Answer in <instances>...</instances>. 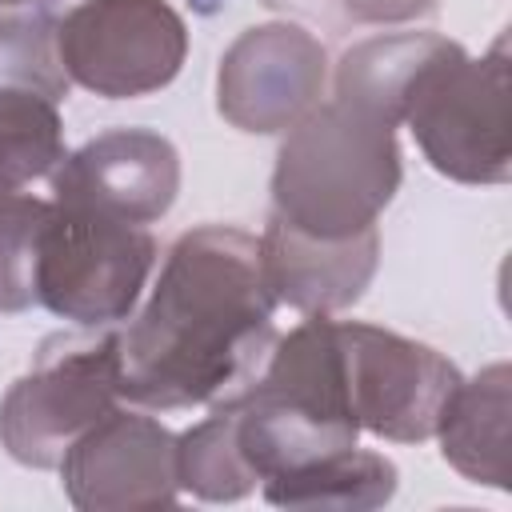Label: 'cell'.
<instances>
[{
	"mask_svg": "<svg viewBox=\"0 0 512 512\" xmlns=\"http://www.w3.org/2000/svg\"><path fill=\"white\" fill-rule=\"evenodd\" d=\"M444 460L476 484L508 488V364H492L476 380H460L440 428Z\"/></svg>",
	"mask_w": 512,
	"mask_h": 512,
	"instance_id": "12",
	"label": "cell"
},
{
	"mask_svg": "<svg viewBox=\"0 0 512 512\" xmlns=\"http://www.w3.org/2000/svg\"><path fill=\"white\" fill-rule=\"evenodd\" d=\"M340 392L360 424L384 440H428L460 388V372L428 344L388 328L332 320Z\"/></svg>",
	"mask_w": 512,
	"mask_h": 512,
	"instance_id": "6",
	"label": "cell"
},
{
	"mask_svg": "<svg viewBox=\"0 0 512 512\" xmlns=\"http://www.w3.org/2000/svg\"><path fill=\"white\" fill-rule=\"evenodd\" d=\"M400 120L412 128L428 164L464 184L508 180V68L504 40L472 60L444 40L412 76Z\"/></svg>",
	"mask_w": 512,
	"mask_h": 512,
	"instance_id": "3",
	"label": "cell"
},
{
	"mask_svg": "<svg viewBox=\"0 0 512 512\" xmlns=\"http://www.w3.org/2000/svg\"><path fill=\"white\" fill-rule=\"evenodd\" d=\"M0 4H32V0H0Z\"/></svg>",
	"mask_w": 512,
	"mask_h": 512,
	"instance_id": "18",
	"label": "cell"
},
{
	"mask_svg": "<svg viewBox=\"0 0 512 512\" xmlns=\"http://www.w3.org/2000/svg\"><path fill=\"white\" fill-rule=\"evenodd\" d=\"M272 308L256 236L228 224L184 232L148 304L116 336L120 396L172 412L248 392L276 344Z\"/></svg>",
	"mask_w": 512,
	"mask_h": 512,
	"instance_id": "1",
	"label": "cell"
},
{
	"mask_svg": "<svg viewBox=\"0 0 512 512\" xmlns=\"http://www.w3.org/2000/svg\"><path fill=\"white\" fill-rule=\"evenodd\" d=\"M180 188L176 148L148 128H116L64 156L52 172V196L88 204L128 224L160 220Z\"/></svg>",
	"mask_w": 512,
	"mask_h": 512,
	"instance_id": "9",
	"label": "cell"
},
{
	"mask_svg": "<svg viewBox=\"0 0 512 512\" xmlns=\"http://www.w3.org/2000/svg\"><path fill=\"white\" fill-rule=\"evenodd\" d=\"M116 400V336H52L0 400V444L28 468H60Z\"/></svg>",
	"mask_w": 512,
	"mask_h": 512,
	"instance_id": "5",
	"label": "cell"
},
{
	"mask_svg": "<svg viewBox=\"0 0 512 512\" xmlns=\"http://www.w3.org/2000/svg\"><path fill=\"white\" fill-rule=\"evenodd\" d=\"M152 260L156 240L144 224L52 196L36 248V304L80 328L116 324L136 308Z\"/></svg>",
	"mask_w": 512,
	"mask_h": 512,
	"instance_id": "4",
	"label": "cell"
},
{
	"mask_svg": "<svg viewBox=\"0 0 512 512\" xmlns=\"http://www.w3.org/2000/svg\"><path fill=\"white\" fill-rule=\"evenodd\" d=\"M376 252V228H364L344 240H324L292 228L276 212L268 220V232L260 236V268L276 304H292L308 316L348 308L372 280Z\"/></svg>",
	"mask_w": 512,
	"mask_h": 512,
	"instance_id": "11",
	"label": "cell"
},
{
	"mask_svg": "<svg viewBox=\"0 0 512 512\" xmlns=\"http://www.w3.org/2000/svg\"><path fill=\"white\" fill-rule=\"evenodd\" d=\"M48 200L32 192H0V312L36 304V248Z\"/></svg>",
	"mask_w": 512,
	"mask_h": 512,
	"instance_id": "16",
	"label": "cell"
},
{
	"mask_svg": "<svg viewBox=\"0 0 512 512\" xmlns=\"http://www.w3.org/2000/svg\"><path fill=\"white\" fill-rule=\"evenodd\" d=\"M396 492L392 460L360 452L356 444L308 468L264 480V500L280 508H380Z\"/></svg>",
	"mask_w": 512,
	"mask_h": 512,
	"instance_id": "13",
	"label": "cell"
},
{
	"mask_svg": "<svg viewBox=\"0 0 512 512\" xmlns=\"http://www.w3.org/2000/svg\"><path fill=\"white\" fill-rule=\"evenodd\" d=\"M64 492L88 512L156 508L176 500V436L140 412L112 408L60 460Z\"/></svg>",
	"mask_w": 512,
	"mask_h": 512,
	"instance_id": "8",
	"label": "cell"
},
{
	"mask_svg": "<svg viewBox=\"0 0 512 512\" xmlns=\"http://www.w3.org/2000/svg\"><path fill=\"white\" fill-rule=\"evenodd\" d=\"M184 52V20L164 0H84L56 24L60 72L108 100L172 84Z\"/></svg>",
	"mask_w": 512,
	"mask_h": 512,
	"instance_id": "7",
	"label": "cell"
},
{
	"mask_svg": "<svg viewBox=\"0 0 512 512\" xmlns=\"http://www.w3.org/2000/svg\"><path fill=\"white\" fill-rule=\"evenodd\" d=\"M432 0H348V8H356L360 16H368V20H392V16H408V12H416V8H428Z\"/></svg>",
	"mask_w": 512,
	"mask_h": 512,
	"instance_id": "17",
	"label": "cell"
},
{
	"mask_svg": "<svg viewBox=\"0 0 512 512\" xmlns=\"http://www.w3.org/2000/svg\"><path fill=\"white\" fill-rule=\"evenodd\" d=\"M176 484L200 500H240L256 488V476L232 440V404H216L208 420L176 436Z\"/></svg>",
	"mask_w": 512,
	"mask_h": 512,
	"instance_id": "15",
	"label": "cell"
},
{
	"mask_svg": "<svg viewBox=\"0 0 512 512\" xmlns=\"http://www.w3.org/2000/svg\"><path fill=\"white\" fill-rule=\"evenodd\" d=\"M400 184V148L392 124L332 100L312 108L280 148L272 172L276 216L324 240L376 228L380 208Z\"/></svg>",
	"mask_w": 512,
	"mask_h": 512,
	"instance_id": "2",
	"label": "cell"
},
{
	"mask_svg": "<svg viewBox=\"0 0 512 512\" xmlns=\"http://www.w3.org/2000/svg\"><path fill=\"white\" fill-rule=\"evenodd\" d=\"M64 160V124L56 96L32 84L0 80V192H24Z\"/></svg>",
	"mask_w": 512,
	"mask_h": 512,
	"instance_id": "14",
	"label": "cell"
},
{
	"mask_svg": "<svg viewBox=\"0 0 512 512\" xmlns=\"http://www.w3.org/2000/svg\"><path fill=\"white\" fill-rule=\"evenodd\" d=\"M324 48L304 28H248L220 68V112L248 132L288 128L320 92Z\"/></svg>",
	"mask_w": 512,
	"mask_h": 512,
	"instance_id": "10",
	"label": "cell"
}]
</instances>
